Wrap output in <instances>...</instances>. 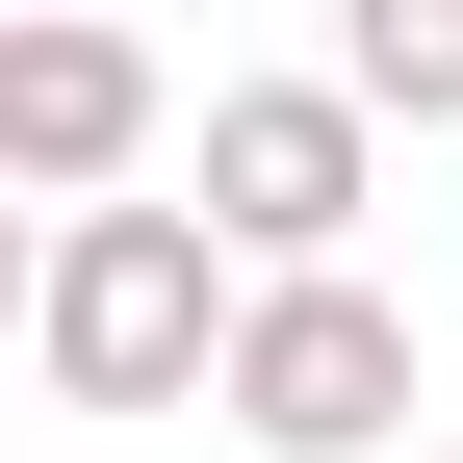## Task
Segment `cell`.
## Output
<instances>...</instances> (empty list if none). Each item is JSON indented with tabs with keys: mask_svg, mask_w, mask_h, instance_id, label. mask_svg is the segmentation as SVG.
I'll use <instances>...</instances> for the list:
<instances>
[{
	"mask_svg": "<svg viewBox=\"0 0 463 463\" xmlns=\"http://www.w3.org/2000/svg\"><path fill=\"white\" fill-rule=\"evenodd\" d=\"M232 438H258V463H386V438H412V309H386L361 258H335V283H258Z\"/></svg>",
	"mask_w": 463,
	"mask_h": 463,
	"instance_id": "2",
	"label": "cell"
},
{
	"mask_svg": "<svg viewBox=\"0 0 463 463\" xmlns=\"http://www.w3.org/2000/svg\"><path fill=\"white\" fill-rule=\"evenodd\" d=\"M232 335H258V283H232L206 206H78L52 283H26L52 412H232Z\"/></svg>",
	"mask_w": 463,
	"mask_h": 463,
	"instance_id": "1",
	"label": "cell"
},
{
	"mask_svg": "<svg viewBox=\"0 0 463 463\" xmlns=\"http://www.w3.org/2000/svg\"><path fill=\"white\" fill-rule=\"evenodd\" d=\"M361 78H206V232L258 283H335V232H361Z\"/></svg>",
	"mask_w": 463,
	"mask_h": 463,
	"instance_id": "3",
	"label": "cell"
},
{
	"mask_svg": "<svg viewBox=\"0 0 463 463\" xmlns=\"http://www.w3.org/2000/svg\"><path fill=\"white\" fill-rule=\"evenodd\" d=\"M335 78H361V129H463V0H361Z\"/></svg>",
	"mask_w": 463,
	"mask_h": 463,
	"instance_id": "5",
	"label": "cell"
},
{
	"mask_svg": "<svg viewBox=\"0 0 463 463\" xmlns=\"http://www.w3.org/2000/svg\"><path fill=\"white\" fill-rule=\"evenodd\" d=\"M129 155H155V52L129 26H0V181H52V206H129Z\"/></svg>",
	"mask_w": 463,
	"mask_h": 463,
	"instance_id": "4",
	"label": "cell"
}]
</instances>
